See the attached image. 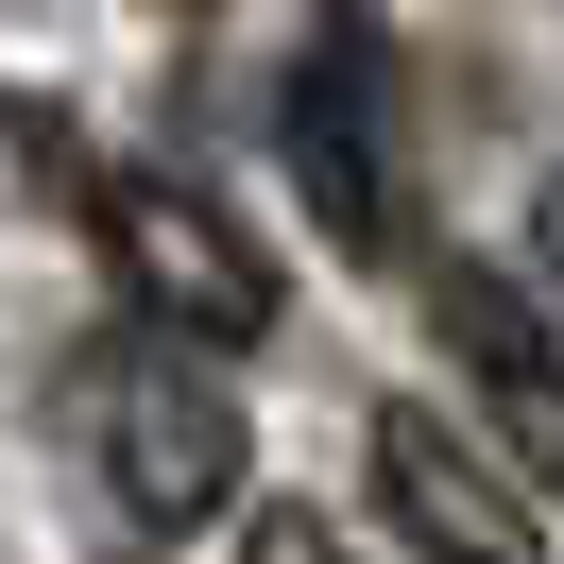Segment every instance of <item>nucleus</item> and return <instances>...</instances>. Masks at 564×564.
<instances>
[{
	"label": "nucleus",
	"instance_id": "7ed1b4c3",
	"mask_svg": "<svg viewBox=\"0 0 564 564\" xmlns=\"http://www.w3.org/2000/svg\"><path fill=\"white\" fill-rule=\"evenodd\" d=\"M445 359L479 377V427L513 445V479H530V496H564V343L530 325V291H513V274H445Z\"/></svg>",
	"mask_w": 564,
	"mask_h": 564
},
{
	"label": "nucleus",
	"instance_id": "39448f33",
	"mask_svg": "<svg viewBox=\"0 0 564 564\" xmlns=\"http://www.w3.org/2000/svg\"><path fill=\"white\" fill-rule=\"evenodd\" d=\"M291 172L343 223V257L393 240V154H377V69H359V52H308V69H291Z\"/></svg>",
	"mask_w": 564,
	"mask_h": 564
},
{
	"label": "nucleus",
	"instance_id": "20e7f679",
	"mask_svg": "<svg viewBox=\"0 0 564 564\" xmlns=\"http://www.w3.org/2000/svg\"><path fill=\"white\" fill-rule=\"evenodd\" d=\"M377 496H393V530H427L445 564H530V496L496 479L445 411H377Z\"/></svg>",
	"mask_w": 564,
	"mask_h": 564
},
{
	"label": "nucleus",
	"instance_id": "f03ea898",
	"mask_svg": "<svg viewBox=\"0 0 564 564\" xmlns=\"http://www.w3.org/2000/svg\"><path fill=\"white\" fill-rule=\"evenodd\" d=\"M104 479H120V513H138V530H206V513H240L257 427H240V393L206 377V343L120 359V377H104Z\"/></svg>",
	"mask_w": 564,
	"mask_h": 564
},
{
	"label": "nucleus",
	"instance_id": "423d86ee",
	"mask_svg": "<svg viewBox=\"0 0 564 564\" xmlns=\"http://www.w3.org/2000/svg\"><path fill=\"white\" fill-rule=\"evenodd\" d=\"M240 564H359V547H343V513H308V496H257V513H240Z\"/></svg>",
	"mask_w": 564,
	"mask_h": 564
},
{
	"label": "nucleus",
	"instance_id": "f257e3e1",
	"mask_svg": "<svg viewBox=\"0 0 564 564\" xmlns=\"http://www.w3.org/2000/svg\"><path fill=\"white\" fill-rule=\"evenodd\" d=\"M104 257H120V291H138L172 343H206V359L274 343V257H257L206 188H172V172H104Z\"/></svg>",
	"mask_w": 564,
	"mask_h": 564
},
{
	"label": "nucleus",
	"instance_id": "0eeeda50",
	"mask_svg": "<svg viewBox=\"0 0 564 564\" xmlns=\"http://www.w3.org/2000/svg\"><path fill=\"white\" fill-rule=\"evenodd\" d=\"M530 291H547V308H564V172L530 188Z\"/></svg>",
	"mask_w": 564,
	"mask_h": 564
}]
</instances>
